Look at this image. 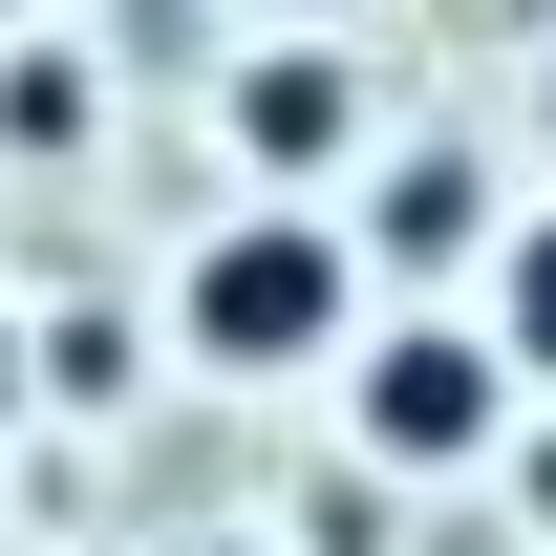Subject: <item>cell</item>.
<instances>
[{
	"label": "cell",
	"instance_id": "cell-7",
	"mask_svg": "<svg viewBox=\"0 0 556 556\" xmlns=\"http://www.w3.org/2000/svg\"><path fill=\"white\" fill-rule=\"evenodd\" d=\"M321 22H343V0H278V43H321Z\"/></svg>",
	"mask_w": 556,
	"mask_h": 556
},
{
	"label": "cell",
	"instance_id": "cell-9",
	"mask_svg": "<svg viewBox=\"0 0 556 556\" xmlns=\"http://www.w3.org/2000/svg\"><path fill=\"white\" fill-rule=\"evenodd\" d=\"M0 22H22V0H0Z\"/></svg>",
	"mask_w": 556,
	"mask_h": 556
},
{
	"label": "cell",
	"instance_id": "cell-5",
	"mask_svg": "<svg viewBox=\"0 0 556 556\" xmlns=\"http://www.w3.org/2000/svg\"><path fill=\"white\" fill-rule=\"evenodd\" d=\"M492 364L556 386V214H535V236H492Z\"/></svg>",
	"mask_w": 556,
	"mask_h": 556
},
{
	"label": "cell",
	"instance_id": "cell-3",
	"mask_svg": "<svg viewBox=\"0 0 556 556\" xmlns=\"http://www.w3.org/2000/svg\"><path fill=\"white\" fill-rule=\"evenodd\" d=\"M214 129H236V172H257V193H321V172L364 150V65H343V43H257Z\"/></svg>",
	"mask_w": 556,
	"mask_h": 556
},
{
	"label": "cell",
	"instance_id": "cell-10",
	"mask_svg": "<svg viewBox=\"0 0 556 556\" xmlns=\"http://www.w3.org/2000/svg\"><path fill=\"white\" fill-rule=\"evenodd\" d=\"M535 129H556V108H535Z\"/></svg>",
	"mask_w": 556,
	"mask_h": 556
},
{
	"label": "cell",
	"instance_id": "cell-6",
	"mask_svg": "<svg viewBox=\"0 0 556 556\" xmlns=\"http://www.w3.org/2000/svg\"><path fill=\"white\" fill-rule=\"evenodd\" d=\"M0 129H22V150H65V129H86V65H65V43H43V65H0Z\"/></svg>",
	"mask_w": 556,
	"mask_h": 556
},
{
	"label": "cell",
	"instance_id": "cell-4",
	"mask_svg": "<svg viewBox=\"0 0 556 556\" xmlns=\"http://www.w3.org/2000/svg\"><path fill=\"white\" fill-rule=\"evenodd\" d=\"M343 236H364V257H386V278H428V257H450V236H471V257H492V172H471V150H407V172H386V193H364Z\"/></svg>",
	"mask_w": 556,
	"mask_h": 556
},
{
	"label": "cell",
	"instance_id": "cell-1",
	"mask_svg": "<svg viewBox=\"0 0 556 556\" xmlns=\"http://www.w3.org/2000/svg\"><path fill=\"white\" fill-rule=\"evenodd\" d=\"M172 343H193L214 386H300V364H343V343H364V236H343L321 193L214 214L193 278H172Z\"/></svg>",
	"mask_w": 556,
	"mask_h": 556
},
{
	"label": "cell",
	"instance_id": "cell-8",
	"mask_svg": "<svg viewBox=\"0 0 556 556\" xmlns=\"http://www.w3.org/2000/svg\"><path fill=\"white\" fill-rule=\"evenodd\" d=\"M193 556H257V535H193Z\"/></svg>",
	"mask_w": 556,
	"mask_h": 556
},
{
	"label": "cell",
	"instance_id": "cell-2",
	"mask_svg": "<svg viewBox=\"0 0 556 556\" xmlns=\"http://www.w3.org/2000/svg\"><path fill=\"white\" fill-rule=\"evenodd\" d=\"M343 428L386 450V471H492V450H514L492 321H364V343H343Z\"/></svg>",
	"mask_w": 556,
	"mask_h": 556
}]
</instances>
